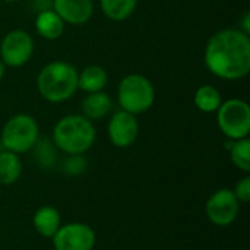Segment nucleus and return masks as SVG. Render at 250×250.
<instances>
[{
	"label": "nucleus",
	"mask_w": 250,
	"mask_h": 250,
	"mask_svg": "<svg viewBox=\"0 0 250 250\" xmlns=\"http://www.w3.org/2000/svg\"><path fill=\"white\" fill-rule=\"evenodd\" d=\"M204 62L207 69L224 81H239L250 72V38L239 28L215 32L207 42Z\"/></svg>",
	"instance_id": "f257e3e1"
},
{
	"label": "nucleus",
	"mask_w": 250,
	"mask_h": 250,
	"mask_svg": "<svg viewBox=\"0 0 250 250\" xmlns=\"http://www.w3.org/2000/svg\"><path fill=\"white\" fill-rule=\"evenodd\" d=\"M37 88L48 103L67 101L78 89V69L67 62H51L40 70Z\"/></svg>",
	"instance_id": "f03ea898"
},
{
	"label": "nucleus",
	"mask_w": 250,
	"mask_h": 250,
	"mask_svg": "<svg viewBox=\"0 0 250 250\" xmlns=\"http://www.w3.org/2000/svg\"><path fill=\"white\" fill-rule=\"evenodd\" d=\"M95 127L82 114H69L60 119L53 129L54 146L67 155L86 152L95 141Z\"/></svg>",
	"instance_id": "7ed1b4c3"
},
{
	"label": "nucleus",
	"mask_w": 250,
	"mask_h": 250,
	"mask_svg": "<svg viewBox=\"0 0 250 250\" xmlns=\"http://www.w3.org/2000/svg\"><path fill=\"white\" fill-rule=\"evenodd\" d=\"M117 103L123 111L142 114L155 103V88L152 82L139 73L125 76L117 88Z\"/></svg>",
	"instance_id": "20e7f679"
},
{
	"label": "nucleus",
	"mask_w": 250,
	"mask_h": 250,
	"mask_svg": "<svg viewBox=\"0 0 250 250\" xmlns=\"http://www.w3.org/2000/svg\"><path fill=\"white\" fill-rule=\"evenodd\" d=\"M40 138V127L37 120L25 113L12 116L1 130V145L6 151L23 154L32 149Z\"/></svg>",
	"instance_id": "39448f33"
},
{
	"label": "nucleus",
	"mask_w": 250,
	"mask_h": 250,
	"mask_svg": "<svg viewBox=\"0 0 250 250\" xmlns=\"http://www.w3.org/2000/svg\"><path fill=\"white\" fill-rule=\"evenodd\" d=\"M217 122L221 132L230 141L248 138L250 132V107L240 98H231L217 110Z\"/></svg>",
	"instance_id": "423d86ee"
},
{
	"label": "nucleus",
	"mask_w": 250,
	"mask_h": 250,
	"mask_svg": "<svg viewBox=\"0 0 250 250\" xmlns=\"http://www.w3.org/2000/svg\"><path fill=\"white\" fill-rule=\"evenodd\" d=\"M34 53V40L23 29L9 31L0 42V60L4 66L21 67L28 63Z\"/></svg>",
	"instance_id": "0eeeda50"
},
{
	"label": "nucleus",
	"mask_w": 250,
	"mask_h": 250,
	"mask_svg": "<svg viewBox=\"0 0 250 250\" xmlns=\"http://www.w3.org/2000/svg\"><path fill=\"white\" fill-rule=\"evenodd\" d=\"M51 239L56 250H92L95 246L94 230L82 223L60 226Z\"/></svg>",
	"instance_id": "6e6552de"
},
{
	"label": "nucleus",
	"mask_w": 250,
	"mask_h": 250,
	"mask_svg": "<svg viewBox=\"0 0 250 250\" xmlns=\"http://www.w3.org/2000/svg\"><path fill=\"white\" fill-rule=\"evenodd\" d=\"M239 201L230 189H220L207 202V215L218 227L230 226L239 215Z\"/></svg>",
	"instance_id": "1a4fd4ad"
},
{
	"label": "nucleus",
	"mask_w": 250,
	"mask_h": 250,
	"mask_svg": "<svg viewBox=\"0 0 250 250\" xmlns=\"http://www.w3.org/2000/svg\"><path fill=\"white\" fill-rule=\"evenodd\" d=\"M108 138L113 145L119 148L130 146L139 135V123L135 114L127 111H117L108 122Z\"/></svg>",
	"instance_id": "9d476101"
},
{
	"label": "nucleus",
	"mask_w": 250,
	"mask_h": 250,
	"mask_svg": "<svg viewBox=\"0 0 250 250\" xmlns=\"http://www.w3.org/2000/svg\"><path fill=\"white\" fill-rule=\"evenodd\" d=\"M53 9L64 23L83 25L94 13V0H54Z\"/></svg>",
	"instance_id": "9b49d317"
},
{
	"label": "nucleus",
	"mask_w": 250,
	"mask_h": 250,
	"mask_svg": "<svg viewBox=\"0 0 250 250\" xmlns=\"http://www.w3.org/2000/svg\"><path fill=\"white\" fill-rule=\"evenodd\" d=\"M81 108H82V116H85L91 122L101 120L111 111L113 101L110 95L104 91L91 92L82 100Z\"/></svg>",
	"instance_id": "f8f14e48"
},
{
	"label": "nucleus",
	"mask_w": 250,
	"mask_h": 250,
	"mask_svg": "<svg viewBox=\"0 0 250 250\" xmlns=\"http://www.w3.org/2000/svg\"><path fill=\"white\" fill-rule=\"evenodd\" d=\"M35 29L40 34V37L45 40H57L62 37L64 31V22L57 15V12L50 7L38 12L35 18Z\"/></svg>",
	"instance_id": "ddd939ff"
},
{
	"label": "nucleus",
	"mask_w": 250,
	"mask_h": 250,
	"mask_svg": "<svg viewBox=\"0 0 250 250\" xmlns=\"http://www.w3.org/2000/svg\"><path fill=\"white\" fill-rule=\"evenodd\" d=\"M107 81H108L107 72L97 64L86 66L85 69L78 72V88H81L88 94L103 91L104 86L107 85Z\"/></svg>",
	"instance_id": "4468645a"
},
{
	"label": "nucleus",
	"mask_w": 250,
	"mask_h": 250,
	"mask_svg": "<svg viewBox=\"0 0 250 250\" xmlns=\"http://www.w3.org/2000/svg\"><path fill=\"white\" fill-rule=\"evenodd\" d=\"M60 226V214L53 207H41L34 214V227L42 237H53Z\"/></svg>",
	"instance_id": "2eb2a0df"
},
{
	"label": "nucleus",
	"mask_w": 250,
	"mask_h": 250,
	"mask_svg": "<svg viewBox=\"0 0 250 250\" xmlns=\"http://www.w3.org/2000/svg\"><path fill=\"white\" fill-rule=\"evenodd\" d=\"M22 173V163L18 154L10 151L0 152V185L9 186L18 182Z\"/></svg>",
	"instance_id": "dca6fc26"
},
{
	"label": "nucleus",
	"mask_w": 250,
	"mask_h": 250,
	"mask_svg": "<svg viewBox=\"0 0 250 250\" xmlns=\"http://www.w3.org/2000/svg\"><path fill=\"white\" fill-rule=\"evenodd\" d=\"M138 0H100L103 13L116 22L130 18L136 9Z\"/></svg>",
	"instance_id": "f3484780"
},
{
	"label": "nucleus",
	"mask_w": 250,
	"mask_h": 250,
	"mask_svg": "<svg viewBox=\"0 0 250 250\" xmlns=\"http://www.w3.org/2000/svg\"><path fill=\"white\" fill-rule=\"evenodd\" d=\"M195 105L202 113H215L221 105V94L212 85H202L195 92Z\"/></svg>",
	"instance_id": "a211bd4d"
},
{
	"label": "nucleus",
	"mask_w": 250,
	"mask_h": 250,
	"mask_svg": "<svg viewBox=\"0 0 250 250\" xmlns=\"http://www.w3.org/2000/svg\"><path fill=\"white\" fill-rule=\"evenodd\" d=\"M32 149H34V158L38 167L44 170H50L56 166L57 152H56L54 145L50 142V139L40 136L35 145L32 146Z\"/></svg>",
	"instance_id": "6ab92c4d"
},
{
	"label": "nucleus",
	"mask_w": 250,
	"mask_h": 250,
	"mask_svg": "<svg viewBox=\"0 0 250 250\" xmlns=\"http://www.w3.org/2000/svg\"><path fill=\"white\" fill-rule=\"evenodd\" d=\"M230 155L233 164L243 170L245 173L250 171V141L248 138L239 139V141H231L230 144Z\"/></svg>",
	"instance_id": "aec40b11"
},
{
	"label": "nucleus",
	"mask_w": 250,
	"mask_h": 250,
	"mask_svg": "<svg viewBox=\"0 0 250 250\" xmlns=\"http://www.w3.org/2000/svg\"><path fill=\"white\" fill-rule=\"evenodd\" d=\"M86 161L82 157V154H76V155H69L62 166V170L64 174L67 176H81L85 170H86Z\"/></svg>",
	"instance_id": "412c9836"
},
{
	"label": "nucleus",
	"mask_w": 250,
	"mask_h": 250,
	"mask_svg": "<svg viewBox=\"0 0 250 250\" xmlns=\"http://www.w3.org/2000/svg\"><path fill=\"white\" fill-rule=\"evenodd\" d=\"M239 202H249L250 199V177H243L233 190Z\"/></svg>",
	"instance_id": "4be33fe9"
},
{
	"label": "nucleus",
	"mask_w": 250,
	"mask_h": 250,
	"mask_svg": "<svg viewBox=\"0 0 250 250\" xmlns=\"http://www.w3.org/2000/svg\"><path fill=\"white\" fill-rule=\"evenodd\" d=\"M239 29L250 35V12H245L243 18H242V25L239 26Z\"/></svg>",
	"instance_id": "5701e85b"
},
{
	"label": "nucleus",
	"mask_w": 250,
	"mask_h": 250,
	"mask_svg": "<svg viewBox=\"0 0 250 250\" xmlns=\"http://www.w3.org/2000/svg\"><path fill=\"white\" fill-rule=\"evenodd\" d=\"M4 72H6V66L3 64V62L0 60V81L3 79V76H4Z\"/></svg>",
	"instance_id": "b1692460"
},
{
	"label": "nucleus",
	"mask_w": 250,
	"mask_h": 250,
	"mask_svg": "<svg viewBox=\"0 0 250 250\" xmlns=\"http://www.w3.org/2000/svg\"><path fill=\"white\" fill-rule=\"evenodd\" d=\"M0 1H4V3H13V1H16V0H0Z\"/></svg>",
	"instance_id": "393cba45"
},
{
	"label": "nucleus",
	"mask_w": 250,
	"mask_h": 250,
	"mask_svg": "<svg viewBox=\"0 0 250 250\" xmlns=\"http://www.w3.org/2000/svg\"><path fill=\"white\" fill-rule=\"evenodd\" d=\"M42 1H47V3H50V4H53V1H54V0H42Z\"/></svg>",
	"instance_id": "a878e982"
}]
</instances>
